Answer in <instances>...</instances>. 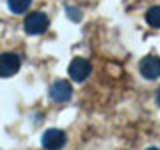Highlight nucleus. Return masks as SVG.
<instances>
[{"label": "nucleus", "instance_id": "11", "mask_svg": "<svg viewBox=\"0 0 160 150\" xmlns=\"http://www.w3.org/2000/svg\"><path fill=\"white\" fill-rule=\"evenodd\" d=\"M146 150H160V148H154V146H152V148H146Z\"/></svg>", "mask_w": 160, "mask_h": 150}, {"label": "nucleus", "instance_id": "6", "mask_svg": "<svg viewBox=\"0 0 160 150\" xmlns=\"http://www.w3.org/2000/svg\"><path fill=\"white\" fill-rule=\"evenodd\" d=\"M70 96H72V86L66 80H58L50 86V98L54 102H66V100H70Z\"/></svg>", "mask_w": 160, "mask_h": 150}, {"label": "nucleus", "instance_id": "5", "mask_svg": "<svg viewBox=\"0 0 160 150\" xmlns=\"http://www.w3.org/2000/svg\"><path fill=\"white\" fill-rule=\"evenodd\" d=\"M140 74L148 80H156L160 76V56L150 54V56L140 60Z\"/></svg>", "mask_w": 160, "mask_h": 150}, {"label": "nucleus", "instance_id": "9", "mask_svg": "<svg viewBox=\"0 0 160 150\" xmlns=\"http://www.w3.org/2000/svg\"><path fill=\"white\" fill-rule=\"evenodd\" d=\"M68 16L74 18V20H80V14L76 12V8H68Z\"/></svg>", "mask_w": 160, "mask_h": 150}, {"label": "nucleus", "instance_id": "4", "mask_svg": "<svg viewBox=\"0 0 160 150\" xmlns=\"http://www.w3.org/2000/svg\"><path fill=\"white\" fill-rule=\"evenodd\" d=\"M66 144V134L58 128H50L42 134V146L46 150H60Z\"/></svg>", "mask_w": 160, "mask_h": 150}, {"label": "nucleus", "instance_id": "2", "mask_svg": "<svg viewBox=\"0 0 160 150\" xmlns=\"http://www.w3.org/2000/svg\"><path fill=\"white\" fill-rule=\"evenodd\" d=\"M90 72H92V66H90V62L86 58H74L72 62H70V66H68V74H70V78H72L74 82L86 80L90 76Z\"/></svg>", "mask_w": 160, "mask_h": 150}, {"label": "nucleus", "instance_id": "3", "mask_svg": "<svg viewBox=\"0 0 160 150\" xmlns=\"http://www.w3.org/2000/svg\"><path fill=\"white\" fill-rule=\"evenodd\" d=\"M20 68V58L14 52H4L0 54V76L2 78H10L18 72Z\"/></svg>", "mask_w": 160, "mask_h": 150}, {"label": "nucleus", "instance_id": "1", "mask_svg": "<svg viewBox=\"0 0 160 150\" xmlns=\"http://www.w3.org/2000/svg\"><path fill=\"white\" fill-rule=\"evenodd\" d=\"M46 28H48V16L42 12H32L24 18V30H26V34L36 36V34H42Z\"/></svg>", "mask_w": 160, "mask_h": 150}, {"label": "nucleus", "instance_id": "10", "mask_svg": "<svg viewBox=\"0 0 160 150\" xmlns=\"http://www.w3.org/2000/svg\"><path fill=\"white\" fill-rule=\"evenodd\" d=\"M156 104L160 106V88H158V92H156Z\"/></svg>", "mask_w": 160, "mask_h": 150}, {"label": "nucleus", "instance_id": "7", "mask_svg": "<svg viewBox=\"0 0 160 150\" xmlns=\"http://www.w3.org/2000/svg\"><path fill=\"white\" fill-rule=\"evenodd\" d=\"M30 4H32V0H8V8L14 14H24L30 8Z\"/></svg>", "mask_w": 160, "mask_h": 150}, {"label": "nucleus", "instance_id": "8", "mask_svg": "<svg viewBox=\"0 0 160 150\" xmlns=\"http://www.w3.org/2000/svg\"><path fill=\"white\" fill-rule=\"evenodd\" d=\"M146 22L154 28H160V6H152L146 12Z\"/></svg>", "mask_w": 160, "mask_h": 150}]
</instances>
